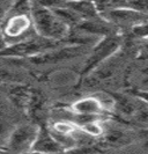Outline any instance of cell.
<instances>
[{
  "label": "cell",
  "instance_id": "1",
  "mask_svg": "<svg viewBox=\"0 0 148 154\" xmlns=\"http://www.w3.org/2000/svg\"><path fill=\"white\" fill-rule=\"evenodd\" d=\"M31 19L35 32L42 38L65 43L71 34L70 26L44 2H31Z\"/></svg>",
  "mask_w": 148,
  "mask_h": 154
},
{
  "label": "cell",
  "instance_id": "2",
  "mask_svg": "<svg viewBox=\"0 0 148 154\" xmlns=\"http://www.w3.org/2000/svg\"><path fill=\"white\" fill-rule=\"evenodd\" d=\"M31 2H15L11 14L0 26V34L6 48L21 43L37 35L34 29L31 19Z\"/></svg>",
  "mask_w": 148,
  "mask_h": 154
},
{
  "label": "cell",
  "instance_id": "3",
  "mask_svg": "<svg viewBox=\"0 0 148 154\" xmlns=\"http://www.w3.org/2000/svg\"><path fill=\"white\" fill-rule=\"evenodd\" d=\"M123 44H124V36L122 34L110 35L100 39L90 49L89 54H87L86 60L81 69L82 78L87 77L94 69H96L100 65L119 52L120 49L123 48Z\"/></svg>",
  "mask_w": 148,
  "mask_h": 154
},
{
  "label": "cell",
  "instance_id": "4",
  "mask_svg": "<svg viewBox=\"0 0 148 154\" xmlns=\"http://www.w3.org/2000/svg\"><path fill=\"white\" fill-rule=\"evenodd\" d=\"M38 131L39 125L34 122L19 124L8 134L7 139L1 145V148L5 154L29 153L32 149Z\"/></svg>",
  "mask_w": 148,
  "mask_h": 154
},
{
  "label": "cell",
  "instance_id": "5",
  "mask_svg": "<svg viewBox=\"0 0 148 154\" xmlns=\"http://www.w3.org/2000/svg\"><path fill=\"white\" fill-rule=\"evenodd\" d=\"M62 44H65V43L49 41V39L39 37L38 35H35L30 38L21 42V43L5 48L4 50L0 51V56L34 59L36 57H39V56L47 54L49 51L60 46Z\"/></svg>",
  "mask_w": 148,
  "mask_h": 154
},
{
  "label": "cell",
  "instance_id": "6",
  "mask_svg": "<svg viewBox=\"0 0 148 154\" xmlns=\"http://www.w3.org/2000/svg\"><path fill=\"white\" fill-rule=\"evenodd\" d=\"M31 152L39 154H62L66 153L62 146L56 140L53 134L49 130L47 126L39 125L38 134L34 143Z\"/></svg>",
  "mask_w": 148,
  "mask_h": 154
},
{
  "label": "cell",
  "instance_id": "7",
  "mask_svg": "<svg viewBox=\"0 0 148 154\" xmlns=\"http://www.w3.org/2000/svg\"><path fill=\"white\" fill-rule=\"evenodd\" d=\"M139 65L130 67L126 77L128 91L148 93V60H138Z\"/></svg>",
  "mask_w": 148,
  "mask_h": 154
},
{
  "label": "cell",
  "instance_id": "8",
  "mask_svg": "<svg viewBox=\"0 0 148 154\" xmlns=\"http://www.w3.org/2000/svg\"><path fill=\"white\" fill-rule=\"evenodd\" d=\"M32 95H34V91L27 86H16L9 92V97L12 102L17 108L26 112H28Z\"/></svg>",
  "mask_w": 148,
  "mask_h": 154
},
{
  "label": "cell",
  "instance_id": "9",
  "mask_svg": "<svg viewBox=\"0 0 148 154\" xmlns=\"http://www.w3.org/2000/svg\"><path fill=\"white\" fill-rule=\"evenodd\" d=\"M135 144L143 152L148 153V130L147 129H138L137 131V138H135Z\"/></svg>",
  "mask_w": 148,
  "mask_h": 154
},
{
  "label": "cell",
  "instance_id": "10",
  "mask_svg": "<svg viewBox=\"0 0 148 154\" xmlns=\"http://www.w3.org/2000/svg\"><path fill=\"white\" fill-rule=\"evenodd\" d=\"M14 4V1H0V26L5 22V20L11 14Z\"/></svg>",
  "mask_w": 148,
  "mask_h": 154
},
{
  "label": "cell",
  "instance_id": "11",
  "mask_svg": "<svg viewBox=\"0 0 148 154\" xmlns=\"http://www.w3.org/2000/svg\"><path fill=\"white\" fill-rule=\"evenodd\" d=\"M135 60H148V38L141 41Z\"/></svg>",
  "mask_w": 148,
  "mask_h": 154
},
{
  "label": "cell",
  "instance_id": "12",
  "mask_svg": "<svg viewBox=\"0 0 148 154\" xmlns=\"http://www.w3.org/2000/svg\"><path fill=\"white\" fill-rule=\"evenodd\" d=\"M132 93H134L137 96H139L141 100H143L145 102H147L148 103V93H143V92H133L131 91Z\"/></svg>",
  "mask_w": 148,
  "mask_h": 154
},
{
  "label": "cell",
  "instance_id": "13",
  "mask_svg": "<svg viewBox=\"0 0 148 154\" xmlns=\"http://www.w3.org/2000/svg\"><path fill=\"white\" fill-rule=\"evenodd\" d=\"M88 154H101V153L98 152V149H96V151H94V152H90V153H88Z\"/></svg>",
  "mask_w": 148,
  "mask_h": 154
}]
</instances>
